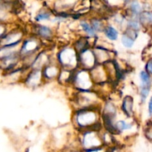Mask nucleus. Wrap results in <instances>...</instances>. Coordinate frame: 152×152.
<instances>
[{
    "mask_svg": "<svg viewBox=\"0 0 152 152\" xmlns=\"http://www.w3.org/2000/svg\"><path fill=\"white\" fill-rule=\"evenodd\" d=\"M6 27L3 24H0V39L2 38L6 34Z\"/></svg>",
    "mask_w": 152,
    "mask_h": 152,
    "instance_id": "25",
    "label": "nucleus"
},
{
    "mask_svg": "<svg viewBox=\"0 0 152 152\" xmlns=\"http://www.w3.org/2000/svg\"><path fill=\"white\" fill-rule=\"evenodd\" d=\"M126 3H128V19H138V16L144 10L142 2L139 1H126Z\"/></svg>",
    "mask_w": 152,
    "mask_h": 152,
    "instance_id": "10",
    "label": "nucleus"
},
{
    "mask_svg": "<svg viewBox=\"0 0 152 152\" xmlns=\"http://www.w3.org/2000/svg\"><path fill=\"white\" fill-rule=\"evenodd\" d=\"M121 43L126 48L130 49L132 48L134 45L135 40H134L133 39H132L130 37L123 33L121 36Z\"/></svg>",
    "mask_w": 152,
    "mask_h": 152,
    "instance_id": "22",
    "label": "nucleus"
},
{
    "mask_svg": "<svg viewBox=\"0 0 152 152\" xmlns=\"http://www.w3.org/2000/svg\"><path fill=\"white\" fill-rule=\"evenodd\" d=\"M99 96L93 91H79L74 96V103L77 110L85 108H99Z\"/></svg>",
    "mask_w": 152,
    "mask_h": 152,
    "instance_id": "4",
    "label": "nucleus"
},
{
    "mask_svg": "<svg viewBox=\"0 0 152 152\" xmlns=\"http://www.w3.org/2000/svg\"><path fill=\"white\" fill-rule=\"evenodd\" d=\"M42 80V71L32 69L27 75L25 80V84L29 88H36L39 86Z\"/></svg>",
    "mask_w": 152,
    "mask_h": 152,
    "instance_id": "9",
    "label": "nucleus"
},
{
    "mask_svg": "<svg viewBox=\"0 0 152 152\" xmlns=\"http://www.w3.org/2000/svg\"><path fill=\"white\" fill-rule=\"evenodd\" d=\"M80 27L82 31L86 34L85 36L87 37L88 38L94 39L96 38V36H97V34L94 31V29L91 26L89 22H88L86 19H81L80 21Z\"/></svg>",
    "mask_w": 152,
    "mask_h": 152,
    "instance_id": "16",
    "label": "nucleus"
},
{
    "mask_svg": "<svg viewBox=\"0 0 152 152\" xmlns=\"http://www.w3.org/2000/svg\"><path fill=\"white\" fill-rule=\"evenodd\" d=\"M140 88H151V74L147 73L145 71H140Z\"/></svg>",
    "mask_w": 152,
    "mask_h": 152,
    "instance_id": "19",
    "label": "nucleus"
},
{
    "mask_svg": "<svg viewBox=\"0 0 152 152\" xmlns=\"http://www.w3.org/2000/svg\"><path fill=\"white\" fill-rule=\"evenodd\" d=\"M138 20L142 28H148L151 26L152 13L151 10H143L138 16Z\"/></svg>",
    "mask_w": 152,
    "mask_h": 152,
    "instance_id": "15",
    "label": "nucleus"
},
{
    "mask_svg": "<svg viewBox=\"0 0 152 152\" xmlns=\"http://www.w3.org/2000/svg\"><path fill=\"white\" fill-rule=\"evenodd\" d=\"M56 61L62 69L74 71L78 68L77 53L73 47H64L56 54Z\"/></svg>",
    "mask_w": 152,
    "mask_h": 152,
    "instance_id": "3",
    "label": "nucleus"
},
{
    "mask_svg": "<svg viewBox=\"0 0 152 152\" xmlns=\"http://www.w3.org/2000/svg\"><path fill=\"white\" fill-rule=\"evenodd\" d=\"M91 26L94 29V31L97 34V33H102L104 28L106 25L105 20L102 18L99 17H93L89 21Z\"/></svg>",
    "mask_w": 152,
    "mask_h": 152,
    "instance_id": "17",
    "label": "nucleus"
},
{
    "mask_svg": "<svg viewBox=\"0 0 152 152\" xmlns=\"http://www.w3.org/2000/svg\"><path fill=\"white\" fill-rule=\"evenodd\" d=\"M122 111L128 117L134 114V99L131 96H126L123 98L122 102Z\"/></svg>",
    "mask_w": 152,
    "mask_h": 152,
    "instance_id": "13",
    "label": "nucleus"
},
{
    "mask_svg": "<svg viewBox=\"0 0 152 152\" xmlns=\"http://www.w3.org/2000/svg\"><path fill=\"white\" fill-rule=\"evenodd\" d=\"M151 59H149V60L146 61V64H145V71H146L147 73H148L149 74H151L152 71H151Z\"/></svg>",
    "mask_w": 152,
    "mask_h": 152,
    "instance_id": "24",
    "label": "nucleus"
},
{
    "mask_svg": "<svg viewBox=\"0 0 152 152\" xmlns=\"http://www.w3.org/2000/svg\"><path fill=\"white\" fill-rule=\"evenodd\" d=\"M51 13L48 10H45V9H42L39 11L37 13V16H36L35 19L37 22H44V21H48L51 19Z\"/></svg>",
    "mask_w": 152,
    "mask_h": 152,
    "instance_id": "20",
    "label": "nucleus"
},
{
    "mask_svg": "<svg viewBox=\"0 0 152 152\" xmlns=\"http://www.w3.org/2000/svg\"><path fill=\"white\" fill-rule=\"evenodd\" d=\"M151 108H152L151 98H150V99H149V102H148V114H149V116H150V117H151V113H152V110H151Z\"/></svg>",
    "mask_w": 152,
    "mask_h": 152,
    "instance_id": "26",
    "label": "nucleus"
},
{
    "mask_svg": "<svg viewBox=\"0 0 152 152\" xmlns=\"http://www.w3.org/2000/svg\"><path fill=\"white\" fill-rule=\"evenodd\" d=\"M77 57H78V68L91 71L97 65L92 48H89L78 53Z\"/></svg>",
    "mask_w": 152,
    "mask_h": 152,
    "instance_id": "7",
    "label": "nucleus"
},
{
    "mask_svg": "<svg viewBox=\"0 0 152 152\" xmlns=\"http://www.w3.org/2000/svg\"><path fill=\"white\" fill-rule=\"evenodd\" d=\"M126 28H129V29L139 32L140 30L142 28V26H141L138 19H128Z\"/></svg>",
    "mask_w": 152,
    "mask_h": 152,
    "instance_id": "21",
    "label": "nucleus"
},
{
    "mask_svg": "<svg viewBox=\"0 0 152 152\" xmlns=\"http://www.w3.org/2000/svg\"><path fill=\"white\" fill-rule=\"evenodd\" d=\"M70 83L79 91H93L94 88V83L92 81L89 71L78 68L73 71Z\"/></svg>",
    "mask_w": 152,
    "mask_h": 152,
    "instance_id": "2",
    "label": "nucleus"
},
{
    "mask_svg": "<svg viewBox=\"0 0 152 152\" xmlns=\"http://www.w3.org/2000/svg\"><path fill=\"white\" fill-rule=\"evenodd\" d=\"M23 31L20 29H13L4 34L0 39L1 46H12L20 45L23 41Z\"/></svg>",
    "mask_w": 152,
    "mask_h": 152,
    "instance_id": "8",
    "label": "nucleus"
},
{
    "mask_svg": "<svg viewBox=\"0 0 152 152\" xmlns=\"http://www.w3.org/2000/svg\"><path fill=\"white\" fill-rule=\"evenodd\" d=\"M134 124L132 123H129L125 120H117L115 122V128L117 134L122 133L126 131H130L133 129Z\"/></svg>",
    "mask_w": 152,
    "mask_h": 152,
    "instance_id": "18",
    "label": "nucleus"
},
{
    "mask_svg": "<svg viewBox=\"0 0 152 152\" xmlns=\"http://www.w3.org/2000/svg\"><path fill=\"white\" fill-rule=\"evenodd\" d=\"M100 132L95 131H84L80 132V137L79 138L82 147L86 151L94 148L102 147V142L100 136Z\"/></svg>",
    "mask_w": 152,
    "mask_h": 152,
    "instance_id": "5",
    "label": "nucleus"
},
{
    "mask_svg": "<svg viewBox=\"0 0 152 152\" xmlns=\"http://www.w3.org/2000/svg\"><path fill=\"white\" fill-rule=\"evenodd\" d=\"M73 120L74 126L80 132H100L102 130V124L99 120V108L76 110Z\"/></svg>",
    "mask_w": 152,
    "mask_h": 152,
    "instance_id": "1",
    "label": "nucleus"
},
{
    "mask_svg": "<svg viewBox=\"0 0 152 152\" xmlns=\"http://www.w3.org/2000/svg\"><path fill=\"white\" fill-rule=\"evenodd\" d=\"M60 67L58 64H53L51 62L45 66L42 69V74L45 80H54L58 78L59 72H60Z\"/></svg>",
    "mask_w": 152,
    "mask_h": 152,
    "instance_id": "11",
    "label": "nucleus"
},
{
    "mask_svg": "<svg viewBox=\"0 0 152 152\" xmlns=\"http://www.w3.org/2000/svg\"><path fill=\"white\" fill-rule=\"evenodd\" d=\"M41 48V40L36 36L25 39L22 42L19 49V56L21 60H25L28 58L36 54Z\"/></svg>",
    "mask_w": 152,
    "mask_h": 152,
    "instance_id": "6",
    "label": "nucleus"
},
{
    "mask_svg": "<svg viewBox=\"0 0 152 152\" xmlns=\"http://www.w3.org/2000/svg\"><path fill=\"white\" fill-rule=\"evenodd\" d=\"M151 91V88H140V96L142 102H145Z\"/></svg>",
    "mask_w": 152,
    "mask_h": 152,
    "instance_id": "23",
    "label": "nucleus"
},
{
    "mask_svg": "<svg viewBox=\"0 0 152 152\" xmlns=\"http://www.w3.org/2000/svg\"><path fill=\"white\" fill-rule=\"evenodd\" d=\"M104 36L109 41H117L119 38V31L116 27L111 24H106L102 31Z\"/></svg>",
    "mask_w": 152,
    "mask_h": 152,
    "instance_id": "14",
    "label": "nucleus"
},
{
    "mask_svg": "<svg viewBox=\"0 0 152 152\" xmlns=\"http://www.w3.org/2000/svg\"><path fill=\"white\" fill-rule=\"evenodd\" d=\"M34 34L36 37L39 39H49L53 36V29L48 25H42V24H37L34 28Z\"/></svg>",
    "mask_w": 152,
    "mask_h": 152,
    "instance_id": "12",
    "label": "nucleus"
}]
</instances>
